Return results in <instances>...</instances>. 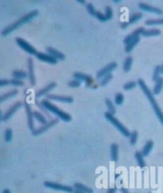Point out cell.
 <instances>
[{
	"label": "cell",
	"mask_w": 163,
	"mask_h": 193,
	"mask_svg": "<svg viewBox=\"0 0 163 193\" xmlns=\"http://www.w3.org/2000/svg\"><path fill=\"white\" fill-rule=\"evenodd\" d=\"M138 86H139V87L141 88V90H142L144 94H145L146 96L147 97V99L149 100L150 103H151V106H152L153 109H154V112H155V114H156L157 117H158V119L160 121L161 125H163V112H162V110H161V108H160V106L158 104V102H156V100H155V98H154V96L153 92L151 91L149 87L146 86V82L143 81V80H142V78H139V80H138Z\"/></svg>",
	"instance_id": "cell-1"
},
{
	"label": "cell",
	"mask_w": 163,
	"mask_h": 193,
	"mask_svg": "<svg viewBox=\"0 0 163 193\" xmlns=\"http://www.w3.org/2000/svg\"><path fill=\"white\" fill-rule=\"evenodd\" d=\"M39 14L38 11L37 10H34V11H30V13H28L27 14L24 15L23 17H22L20 19H18V21H16L15 23H12L10 26H7L5 29L2 30L1 34H2V36H7V35H9L11 32H13L14 30H17V29L20 28L22 25L26 24V23H29V22L32 21L33 19H34L36 17H37Z\"/></svg>",
	"instance_id": "cell-2"
},
{
	"label": "cell",
	"mask_w": 163,
	"mask_h": 193,
	"mask_svg": "<svg viewBox=\"0 0 163 193\" xmlns=\"http://www.w3.org/2000/svg\"><path fill=\"white\" fill-rule=\"evenodd\" d=\"M41 104H42V106L46 108L49 112H52V113H53L54 115H56L57 117H59L60 119H62V121H65V122H69V121H72V116H71L70 114H68L67 113V112L62 111V109H60L59 108L55 106L53 104L49 102L48 100H42V102H41Z\"/></svg>",
	"instance_id": "cell-3"
},
{
	"label": "cell",
	"mask_w": 163,
	"mask_h": 193,
	"mask_svg": "<svg viewBox=\"0 0 163 193\" xmlns=\"http://www.w3.org/2000/svg\"><path fill=\"white\" fill-rule=\"evenodd\" d=\"M104 117H105L106 119H107L111 124H112V125H114V126L117 128L118 131L120 132L124 137H130L131 135L130 131H129V130H128L127 128H126V127H125L124 125L119 121V120L116 119V118L115 117L114 115L111 114L110 112H106L105 113H104Z\"/></svg>",
	"instance_id": "cell-4"
},
{
	"label": "cell",
	"mask_w": 163,
	"mask_h": 193,
	"mask_svg": "<svg viewBox=\"0 0 163 193\" xmlns=\"http://www.w3.org/2000/svg\"><path fill=\"white\" fill-rule=\"evenodd\" d=\"M44 185L46 188H50V189L53 190H56V191H61L67 193H72L75 191L72 187L68 186V185H63V184H58V183L51 182V181H46V182L44 183Z\"/></svg>",
	"instance_id": "cell-5"
},
{
	"label": "cell",
	"mask_w": 163,
	"mask_h": 193,
	"mask_svg": "<svg viewBox=\"0 0 163 193\" xmlns=\"http://www.w3.org/2000/svg\"><path fill=\"white\" fill-rule=\"evenodd\" d=\"M15 41L16 43L18 44V46H19L21 49H22L23 50L26 51L27 54H29V55H37V52L35 48L33 47V46H31L30 43H28L26 40H24V39H22V38H17V39H15Z\"/></svg>",
	"instance_id": "cell-6"
},
{
	"label": "cell",
	"mask_w": 163,
	"mask_h": 193,
	"mask_svg": "<svg viewBox=\"0 0 163 193\" xmlns=\"http://www.w3.org/2000/svg\"><path fill=\"white\" fill-rule=\"evenodd\" d=\"M118 66L117 62L116 61H113V62H111L110 64H108L107 65H106L105 67H104L103 69L99 71L96 74V78L97 79H102L104 76L107 75L109 74H111L113 70H116Z\"/></svg>",
	"instance_id": "cell-7"
},
{
	"label": "cell",
	"mask_w": 163,
	"mask_h": 193,
	"mask_svg": "<svg viewBox=\"0 0 163 193\" xmlns=\"http://www.w3.org/2000/svg\"><path fill=\"white\" fill-rule=\"evenodd\" d=\"M58 121H59V120L58 119L51 120V121H49L47 124H46V125H43L42 127H40V128L33 130V131L32 132V134H33V136H38L42 133H44L45 132H46L50 128H52L53 126L56 125L58 123Z\"/></svg>",
	"instance_id": "cell-8"
},
{
	"label": "cell",
	"mask_w": 163,
	"mask_h": 193,
	"mask_svg": "<svg viewBox=\"0 0 163 193\" xmlns=\"http://www.w3.org/2000/svg\"><path fill=\"white\" fill-rule=\"evenodd\" d=\"M22 102H16L14 105H13L12 106H11V107L10 108V109H8V110H7V112L3 114V115H2V117H1L2 121H4V122H5V121H7L9 119H11V117H12L13 115H14V114L16 112V111H18V109L22 107Z\"/></svg>",
	"instance_id": "cell-9"
},
{
	"label": "cell",
	"mask_w": 163,
	"mask_h": 193,
	"mask_svg": "<svg viewBox=\"0 0 163 193\" xmlns=\"http://www.w3.org/2000/svg\"><path fill=\"white\" fill-rule=\"evenodd\" d=\"M25 109H26V112H27V123H28V127L32 132L34 130V123H33V112L32 111L31 108H30V105H29L28 102L27 101H25L24 103Z\"/></svg>",
	"instance_id": "cell-10"
},
{
	"label": "cell",
	"mask_w": 163,
	"mask_h": 193,
	"mask_svg": "<svg viewBox=\"0 0 163 193\" xmlns=\"http://www.w3.org/2000/svg\"><path fill=\"white\" fill-rule=\"evenodd\" d=\"M73 77L74 79L76 80H78V81H81V82L84 81L85 82L86 86L88 87L89 86H91L93 83V78L91 77V76L88 75V74H83V73H80V72H76L73 74Z\"/></svg>",
	"instance_id": "cell-11"
},
{
	"label": "cell",
	"mask_w": 163,
	"mask_h": 193,
	"mask_svg": "<svg viewBox=\"0 0 163 193\" xmlns=\"http://www.w3.org/2000/svg\"><path fill=\"white\" fill-rule=\"evenodd\" d=\"M36 58L38 60L42 61H45V62H47V63L52 64V65H55V64L57 63V60L56 58H54L53 57H52L51 55H49V54H44V53L42 52H37V55H35Z\"/></svg>",
	"instance_id": "cell-12"
},
{
	"label": "cell",
	"mask_w": 163,
	"mask_h": 193,
	"mask_svg": "<svg viewBox=\"0 0 163 193\" xmlns=\"http://www.w3.org/2000/svg\"><path fill=\"white\" fill-rule=\"evenodd\" d=\"M48 100L56 101V102H64V103H72L73 102V98L72 96H60V95L55 94H49L46 96Z\"/></svg>",
	"instance_id": "cell-13"
},
{
	"label": "cell",
	"mask_w": 163,
	"mask_h": 193,
	"mask_svg": "<svg viewBox=\"0 0 163 193\" xmlns=\"http://www.w3.org/2000/svg\"><path fill=\"white\" fill-rule=\"evenodd\" d=\"M27 64H28V77L30 82L32 86H35L36 80L34 75V69H33V61L31 58H28Z\"/></svg>",
	"instance_id": "cell-14"
},
{
	"label": "cell",
	"mask_w": 163,
	"mask_h": 193,
	"mask_svg": "<svg viewBox=\"0 0 163 193\" xmlns=\"http://www.w3.org/2000/svg\"><path fill=\"white\" fill-rule=\"evenodd\" d=\"M139 7L144 11H147V12L151 13H154V14H162L163 11H161V9L157 8V7H151V6L148 5V4L143 3H141L139 4Z\"/></svg>",
	"instance_id": "cell-15"
},
{
	"label": "cell",
	"mask_w": 163,
	"mask_h": 193,
	"mask_svg": "<svg viewBox=\"0 0 163 193\" xmlns=\"http://www.w3.org/2000/svg\"><path fill=\"white\" fill-rule=\"evenodd\" d=\"M56 86H57L56 82H51V83H49V84H48L46 87H44L43 89L39 90L37 93H36V94H35L36 98H39V97H41V96H45V95H47V93H49L51 90H53V89L56 87Z\"/></svg>",
	"instance_id": "cell-16"
},
{
	"label": "cell",
	"mask_w": 163,
	"mask_h": 193,
	"mask_svg": "<svg viewBox=\"0 0 163 193\" xmlns=\"http://www.w3.org/2000/svg\"><path fill=\"white\" fill-rule=\"evenodd\" d=\"M46 51L49 54V55H51L52 57H53L54 58H56L57 60H59V61H63L65 59V56L64 54H62V52L58 51L57 50L54 49L53 47H47L46 48Z\"/></svg>",
	"instance_id": "cell-17"
},
{
	"label": "cell",
	"mask_w": 163,
	"mask_h": 193,
	"mask_svg": "<svg viewBox=\"0 0 163 193\" xmlns=\"http://www.w3.org/2000/svg\"><path fill=\"white\" fill-rule=\"evenodd\" d=\"M111 160L114 162H117L118 158V153H119V146L116 143H113L111 145Z\"/></svg>",
	"instance_id": "cell-18"
},
{
	"label": "cell",
	"mask_w": 163,
	"mask_h": 193,
	"mask_svg": "<svg viewBox=\"0 0 163 193\" xmlns=\"http://www.w3.org/2000/svg\"><path fill=\"white\" fill-rule=\"evenodd\" d=\"M74 188L76 191H79L82 193H93V190L89 187H87L85 185L80 183H76L74 184Z\"/></svg>",
	"instance_id": "cell-19"
},
{
	"label": "cell",
	"mask_w": 163,
	"mask_h": 193,
	"mask_svg": "<svg viewBox=\"0 0 163 193\" xmlns=\"http://www.w3.org/2000/svg\"><path fill=\"white\" fill-rule=\"evenodd\" d=\"M154 141L151 140H148L147 142L146 143V144L144 145L143 149H142V153L143 155V156H147L148 155L151 153V152L152 151L153 148H154Z\"/></svg>",
	"instance_id": "cell-20"
},
{
	"label": "cell",
	"mask_w": 163,
	"mask_h": 193,
	"mask_svg": "<svg viewBox=\"0 0 163 193\" xmlns=\"http://www.w3.org/2000/svg\"><path fill=\"white\" fill-rule=\"evenodd\" d=\"M163 89V77H160L158 81L155 82V86L153 90V93L154 95H158L161 92Z\"/></svg>",
	"instance_id": "cell-21"
},
{
	"label": "cell",
	"mask_w": 163,
	"mask_h": 193,
	"mask_svg": "<svg viewBox=\"0 0 163 193\" xmlns=\"http://www.w3.org/2000/svg\"><path fill=\"white\" fill-rule=\"evenodd\" d=\"M140 41V37H137L135 39H134L130 43H128L127 45H126L125 46V52L126 53H131L133 49L135 48V46H136L137 44L139 43V42Z\"/></svg>",
	"instance_id": "cell-22"
},
{
	"label": "cell",
	"mask_w": 163,
	"mask_h": 193,
	"mask_svg": "<svg viewBox=\"0 0 163 193\" xmlns=\"http://www.w3.org/2000/svg\"><path fill=\"white\" fill-rule=\"evenodd\" d=\"M18 93V90H13L11 91L8 92V93H5V94L2 95L0 96V102H3L4 101L8 100L10 98H12L14 96H15Z\"/></svg>",
	"instance_id": "cell-23"
},
{
	"label": "cell",
	"mask_w": 163,
	"mask_h": 193,
	"mask_svg": "<svg viewBox=\"0 0 163 193\" xmlns=\"http://www.w3.org/2000/svg\"><path fill=\"white\" fill-rule=\"evenodd\" d=\"M12 76L13 78L22 80V79L27 78L28 77V73L22 71V70H14L12 73Z\"/></svg>",
	"instance_id": "cell-24"
},
{
	"label": "cell",
	"mask_w": 163,
	"mask_h": 193,
	"mask_svg": "<svg viewBox=\"0 0 163 193\" xmlns=\"http://www.w3.org/2000/svg\"><path fill=\"white\" fill-rule=\"evenodd\" d=\"M135 159H136V161L138 163V165L140 167L141 169L144 168L146 166L145 160H144V156L142 155V152H136L135 153Z\"/></svg>",
	"instance_id": "cell-25"
},
{
	"label": "cell",
	"mask_w": 163,
	"mask_h": 193,
	"mask_svg": "<svg viewBox=\"0 0 163 193\" xmlns=\"http://www.w3.org/2000/svg\"><path fill=\"white\" fill-rule=\"evenodd\" d=\"M132 63H133V58L132 57L129 56L125 59L124 63H123V70H124V72L127 73L130 71L131 69Z\"/></svg>",
	"instance_id": "cell-26"
},
{
	"label": "cell",
	"mask_w": 163,
	"mask_h": 193,
	"mask_svg": "<svg viewBox=\"0 0 163 193\" xmlns=\"http://www.w3.org/2000/svg\"><path fill=\"white\" fill-rule=\"evenodd\" d=\"M161 34V30L158 29H151V30H146L144 31V37H152V36H158Z\"/></svg>",
	"instance_id": "cell-27"
},
{
	"label": "cell",
	"mask_w": 163,
	"mask_h": 193,
	"mask_svg": "<svg viewBox=\"0 0 163 193\" xmlns=\"http://www.w3.org/2000/svg\"><path fill=\"white\" fill-rule=\"evenodd\" d=\"M161 74V65H157L154 70V73H153V76H152V81L156 82L158 81V79L160 78V75Z\"/></svg>",
	"instance_id": "cell-28"
},
{
	"label": "cell",
	"mask_w": 163,
	"mask_h": 193,
	"mask_svg": "<svg viewBox=\"0 0 163 193\" xmlns=\"http://www.w3.org/2000/svg\"><path fill=\"white\" fill-rule=\"evenodd\" d=\"M33 117H34V118H35L38 122H40L42 125H46V124L48 123L46 117H45L41 112H37V111H33Z\"/></svg>",
	"instance_id": "cell-29"
},
{
	"label": "cell",
	"mask_w": 163,
	"mask_h": 193,
	"mask_svg": "<svg viewBox=\"0 0 163 193\" xmlns=\"http://www.w3.org/2000/svg\"><path fill=\"white\" fill-rule=\"evenodd\" d=\"M105 104H106V106H107V109H108L107 112H110V113L112 114V115H114V114L116 113V108H115L112 102H111V101L109 98H106Z\"/></svg>",
	"instance_id": "cell-30"
},
{
	"label": "cell",
	"mask_w": 163,
	"mask_h": 193,
	"mask_svg": "<svg viewBox=\"0 0 163 193\" xmlns=\"http://www.w3.org/2000/svg\"><path fill=\"white\" fill-rule=\"evenodd\" d=\"M142 16H143V14H142V13H137V14H132L130 17V18H129V23H130V24H133V23H136V22H138L139 20H140L141 18H142Z\"/></svg>",
	"instance_id": "cell-31"
},
{
	"label": "cell",
	"mask_w": 163,
	"mask_h": 193,
	"mask_svg": "<svg viewBox=\"0 0 163 193\" xmlns=\"http://www.w3.org/2000/svg\"><path fill=\"white\" fill-rule=\"evenodd\" d=\"M138 137H139V133L137 130H134L131 133L130 135V143L131 145H135L138 140Z\"/></svg>",
	"instance_id": "cell-32"
},
{
	"label": "cell",
	"mask_w": 163,
	"mask_h": 193,
	"mask_svg": "<svg viewBox=\"0 0 163 193\" xmlns=\"http://www.w3.org/2000/svg\"><path fill=\"white\" fill-rule=\"evenodd\" d=\"M124 102V96L123 93H117L115 96V103L117 105H120Z\"/></svg>",
	"instance_id": "cell-33"
},
{
	"label": "cell",
	"mask_w": 163,
	"mask_h": 193,
	"mask_svg": "<svg viewBox=\"0 0 163 193\" xmlns=\"http://www.w3.org/2000/svg\"><path fill=\"white\" fill-rule=\"evenodd\" d=\"M13 138V132L11 128H7L4 133V139L6 142H11Z\"/></svg>",
	"instance_id": "cell-34"
},
{
	"label": "cell",
	"mask_w": 163,
	"mask_h": 193,
	"mask_svg": "<svg viewBox=\"0 0 163 193\" xmlns=\"http://www.w3.org/2000/svg\"><path fill=\"white\" fill-rule=\"evenodd\" d=\"M146 26H153V25H163V18L160 19H149L145 22Z\"/></svg>",
	"instance_id": "cell-35"
},
{
	"label": "cell",
	"mask_w": 163,
	"mask_h": 193,
	"mask_svg": "<svg viewBox=\"0 0 163 193\" xmlns=\"http://www.w3.org/2000/svg\"><path fill=\"white\" fill-rule=\"evenodd\" d=\"M112 77H113L112 74H107V75L104 76V77L101 79V81H100V86H105L112 79Z\"/></svg>",
	"instance_id": "cell-36"
},
{
	"label": "cell",
	"mask_w": 163,
	"mask_h": 193,
	"mask_svg": "<svg viewBox=\"0 0 163 193\" xmlns=\"http://www.w3.org/2000/svg\"><path fill=\"white\" fill-rule=\"evenodd\" d=\"M137 84H138V82H136V81H129L127 83H125L123 85V90H126V91L133 90L134 88L136 87Z\"/></svg>",
	"instance_id": "cell-37"
},
{
	"label": "cell",
	"mask_w": 163,
	"mask_h": 193,
	"mask_svg": "<svg viewBox=\"0 0 163 193\" xmlns=\"http://www.w3.org/2000/svg\"><path fill=\"white\" fill-rule=\"evenodd\" d=\"M94 17L96 18L99 21L102 22V23H104V22L107 21V18H106L105 14H104L103 13L100 12V11H96V12L95 13V15H94Z\"/></svg>",
	"instance_id": "cell-38"
},
{
	"label": "cell",
	"mask_w": 163,
	"mask_h": 193,
	"mask_svg": "<svg viewBox=\"0 0 163 193\" xmlns=\"http://www.w3.org/2000/svg\"><path fill=\"white\" fill-rule=\"evenodd\" d=\"M145 29L143 27H139V28H137L136 30H134L133 32L131 33V34L133 35L134 38H137V37H140V35L143 34L144 31H145Z\"/></svg>",
	"instance_id": "cell-39"
},
{
	"label": "cell",
	"mask_w": 163,
	"mask_h": 193,
	"mask_svg": "<svg viewBox=\"0 0 163 193\" xmlns=\"http://www.w3.org/2000/svg\"><path fill=\"white\" fill-rule=\"evenodd\" d=\"M10 83H11V86H24V82H23L22 80H19V79H15V78L11 79V80H10Z\"/></svg>",
	"instance_id": "cell-40"
},
{
	"label": "cell",
	"mask_w": 163,
	"mask_h": 193,
	"mask_svg": "<svg viewBox=\"0 0 163 193\" xmlns=\"http://www.w3.org/2000/svg\"><path fill=\"white\" fill-rule=\"evenodd\" d=\"M105 16H106V18H107V20L108 21V20H111V18H112L113 17V11H112V9H111V7H107L105 9Z\"/></svg>",
	"instance_id": "cell-41"
},
{
	"label": "cell",
	"mask_w": 163,
	"mask_h": 193,
	"mask_svg": "<svg viewBox=\"0 0 163 193\" xmlns=\"http://www.w3.org/2000/svg\"><path fill=\"white\" fill-rule=\"evenodd\" d=\"M86 9H87V11H88V14H89L90 15H91V16H93V17H94V15H95V13L96 12V9H95V7H94V6H93L91 3H88V4H87Z\"/></svg>",
	"instance_id": "cell-42"
},
{
	"label": "cell",
	"mask_w": 163,
	"mask_h": 193,
	"mask_svg": "<svg viewBox=\"0 0 163 193\" xmlns=\"http://www.w3.org/2000/svg\"><path fill=\"white\" fill-rule=\"evenodd\" d=\"M81 81H78V80H76V79H74V80H72V81H69V82L68 83V86L71 88H78L81 86Z\"/></svg>",
	"instance_id": "cell-43"
},
{
	"label": "cell",
	"mask_w": 163,
	"mask_h": 193,
	"mask_svg": "<svg viewBox=\"0 0 163 193\" xmlns=\"http://www.w3.org/2000/svg\"><path fill=\"white\" fill-rule=\"evenodd\" d=\"M134 39H135V38L133 37V35L131 34H128L127 36H126L124 39V40H123V42H124L125 45H127L128 43H130L131 42L132 40H133Z\"/></svg>",
	"instance_id": "cell-44"
},
{
	"label": "cell",
	"mask_w": 163,
	"mask_h": 193,
	"mask_svg": "<svg viewBox=\"0 0 163 193\" xmlns=\"http://www.w3.org/2000/svg\"><path fill=\"white\" fill-rule=\"evenodd\" d=\"M9 85H11V83H10V80H7V79H2V80L0 81V86H1V87L5 86H9Z\"/></svg>",
	"instance_id": "cell-45"
},
{
	"label": "cell",
	"mask_w": 163,
	"mask_h": 193,
	"mask_svg": "<svg viewBox=\"0 0 163 193\" xmlns=\"http://www.w3.org/2000/svg\"><path fill=\"white\" fill-rule=\"evenodd\" d=\"M129 24H130V23H129V22H123V23H121V28L126 29Z\"/></svg>",
	"instance_id": "cell-46"
},
{
	"label": "cell",
	"mask_w": 163,
	"mask_h": 193,
	"mask_svg": "<svg viewBox=\"0 0 163 193\" xmlns=\"http://www.w3.org/2000/svg\"><path fill=\"white\" fill-rule=\"evenodd\" d=\"M116 188H111L110 189L107 190V193H116Z\"/></svg>",
	"instance_id": "cell-47"
},
{
	"label": "cell",
	"mask_w": 163,
	"mask_h": 193,
	"mask_svg": "<svg viewBox=\"0 0 163 193\" xmlns=\"http://www.w3.org/2000/svg\"><path fill=\"white\" fill-rule=\"evenodd\" d=\"M120 191H121L122 193H130V192H129V191H128V190L125 188H120Z\"/></svg>",
	"instance_id": "cell-48"
},
{
	"label": "cell",
	"mask_w": 163,
	"mask_h": 193,
	"mask_svg": "<svg viewBox=\"0 0 163 193\" xmlns=\"http://www.w3.org/2000/svg\"><path fill=\"white\" fill-rule=\"evenodd\" d=\"M2 193H11V192L9 189H4L3 191H2Z\"/></svg>",
	"instance_id": "cell-49"
},
{
	"label": "cell",
	"mask_w": 163,
	"mask_h": 193,
	"mask_svg": "<svg viewBox=\"0 0 163 193\" xmlns=\"http://www.w3.org/2000/svg\"><path fill=\"white\" fill-rule=\"evenodd\" d=\"M77 2H79L80 3H81V4H84V3H85V1H80V0H78Z\"/></svg>",
	"instance_id": "cell-50"
},
{
	"label": "cell",
	"mask_w": 163,
	"mask_h": 193,
	"mask_svg": "<svg viewBox=\"0 0 163 193\" xmlns=\"http://www.w3.org/2000/svg\"><path fill=\"white\" fill-rule=\"evenodd\" d=\"M74 193H82V192H81V191H74Z\"/></svg>",
	"instance_id": "cell-51"
},
{
	"label": "cell",
	"mask_w": 163,
	"mask_h": 193,
	"mask_svg": "<svg viewBox=\"0 0 163 193\" xmlns=\"http://www.w3.org/2000/svg\"><path fill=\"white\" fill-rule=\"evenodd\" d=\"M161 74H163V64L161 65Z\"/></svg>",
	"instance_id": "cell-52"
},
{
	"label": "cell",
	"mask_w": 163,
	"mask_h": 193,
	"mask_svg": "<svg viewBox=\"0 0 163 193\" xmlns=\"http://www.w3.org/2000/svg\"><path fill=\"white\" fill-rule=\"evenodd\" d=\"M120 2H121L120 0H119V1H114V3H120Z\"/></svg>",
	"instance_id": "cell-53"
}]
</instances>
